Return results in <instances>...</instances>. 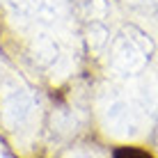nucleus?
Returning a JSON list of instances; mask_svg holds the SVG:
<instances>
[{"mask_svg":"<svg viewBox=\"0 0 158 158\" xmlns=\"http://www.w3.org/2000/svg\"><path fill=\"white\" fill-rule=\"evenodd\" d=\"M69 158H89V156H69Z\"/></svg>","mask_w":158,"mask_h":158,"instance_id":"9b49d317","label":"nucleus"},{"mask_svg":"<svg viewBox=\"0 0 158 158\" xmlns=\"http://www.w3.org/2000/svg\"><path fill=\"white\" fill-rule=\"evenodd\" d=\"M35 21L51 28L60 21V5L57 0H35Z\"/></svg>","mask_w":158,"mask_h":158,"instance_id":"423d86ee","label":"nucleus"},{"mask_svg":"<svg viewBox=\"0 0 158 158\" xmlns=\"http://www.w3.org/2000/svg\"><path fill=\"white\" fill-rule=\"evenodd\" d=\"M30 55H32L37 67L51 69L53 64L60 60V46H57V41L53 39L51 35L39 32V35L30 41Z\"/></svg>","mask_w":158,"mask_h":158,"instance_id":"20e7f679","label":"nucleus"},{"mask_svg":"<svg viewBox=\"0 0 158 158\" xmlns=\"http://www.w3.org/2000/svg\"><path fill=\"white\" fill-rule=\"evenodd\" d=\"M142 115L144 112L140 110L135 99H128L117 92L108 94L103 101V124L119 138H133L142 126Z\"/></svg>","mask_w":158,"mask_h":158,"instance_id":"7ed1b4c3","label":"nucleus"},{"mask_svg":"<svg viewBox=\"0 0 158 158\" xmlns=\"http://www.w3.org/2000/svg\"><path fill=\"white\" fill-rule=\"evenodd\" d=\"M151 53H154V44H151L149 35L131 25L112 39L110 64L122 76H135L147 67V60Z\"/></svg>","mask_w":158,"mask_h":158,"instance_id":"f257e3e1","label":"nucleus"},{"mask_svg":"<svg viewBox=\"0 0 158 158\" xmlns=\"http://www.w3.org/2000/svg\"><path fill=\"white\" fill-rule=\"evenodd\" d=\"M126 2L135 9H142V12H154V9H158V0H126Z\"/></svg>","mask_w":158,"mask_h":158,"instance_id":"1a4fd4ad","label":"nucleus"},{"mask_svg":"<svg viewBox=\"0 0 158 158\" xmlns=\"http://www.w3.org/2000/svg\"><path fill=\"white\" fill-rule=\"evenodd\" d=\"M135 103L144 115L158 110V80L151 76H144L138 85H135Z\"/></svg>","mask_w":158,"mask_h":158,"instance_id":"39448f33","label":"nucleus"},{"mask_svg":"<svg viewBox=\"0 0 158 158\" xmlns=\"http://www.w3.org/2000/svg\"><path fill=\"white\" fill-rule=\"evenodd\" d=\"M37 101L30 87H25L21 80L9 78L2 85V119L12 131L28 128L35 119Z\"/></svg>","mask_w":158,"mask_h":158,"instance_id":"f03ea898","label":"nucleus"},{"mask_svg":"<svg viewBox=\"0 0 158 158\" xmlns=\"http://www.w3.org/2000/svg\"><path fill=\"white\" fill-rule=\"evenodd\" d=\"M110 41V32H108V28L103 23H99V21H92L89 25H87V44H89L92 51H103L106 48V44Z\"/></svg>","mask_w":158,"mask_h":158,"instance_id":"6e6552de","label":"nucleus"},{"mask_svg":"<svg viewBox=\"0 0 158 158\" xmlns=\"http://www.w3.org/2000/svg\"><path fill=\"white\" fill-rule=\"evenodd\" d=\"M117 158H149V156H147V154H140V151H119V154H117Z\"/></svg>","mask_w":158,"mask_h":158,"instance_id":"9d476101","label":"nucleus"},{"mask_svg":"<svg viewBox=\"0 0 158 158\" xmlns=\"http://www.w3.org/2000/svg\"><path fill=\"white\" fill-rule=\"evenodd\" d=\"M7 9L21 25H28L35 19V0H7Z\"/></svg>","mask_w":158,"mask_h":158,"instance_id":"0eeeda50","label":"nucleus"}]
</instances>
